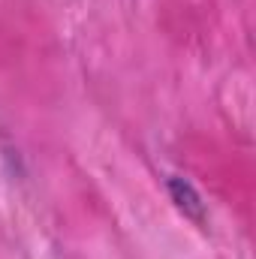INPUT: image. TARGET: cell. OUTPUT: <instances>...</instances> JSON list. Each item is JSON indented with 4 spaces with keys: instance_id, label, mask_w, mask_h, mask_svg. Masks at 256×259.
<instances>
[{
    "instance_id": "obj_1",
    "label": "cell",
    "mask_w": 256,
    "mask_h": 259,
    "mask_svg": "<svg viewBox=\"0 0 256 259\" xmlns=\"http://www.w3.org/2000/svg\"><path fill=\"white\" fill-rule=\"evenodd\" d=\"M166 187H169V196H172L175 208H178L187 220H193L196 226H205V220H208L205 199L199 196V190L193 187L190 181H187V178H181V175H169Z\"/></svg>"
}]
</instances>
